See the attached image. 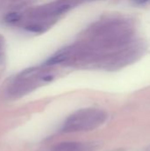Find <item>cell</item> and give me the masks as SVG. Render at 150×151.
<instances>
[{
	"instance_id": "obj_1",
	"label": "cell",
	"mask_w": 150,
	"mask_h": 151,
	"mask_svg": "<svg viewBox=\"0 0 150 151\" xmlns=\"http://www.w3.org/2000/svg\"><path fill=\"white\" fill-rule=\"evenodd\" d=\"M108 119V114L100 109L85 108L72 113L64 122V133L88 132L101 127Z\"/></svg>"
},
{
	"instance_id": "obj_2",
	"label": "cell",
	"mask_w": 150,
	"mask_h": 151,
	"mask_svg": "<svg viewBox=\"0 0 150 151\" xmlns=\"http://www.w3.org/2000/svg\"><path fill=\"white\" fill-rule=\"evenodd\" d=\"M52 151H94L93 146L86 142H68L57 144Z\"/></svg>"
},
{
	"instance_id": "obj_3",
	"label": "cell",
	"mask_w": 150,
	"mask_h": 151,
	"mask_svg": "<svg viewBox=\"0 0 150 151\" xmlns=\"http://www.w3.org/2000/svg\"><path fill=\"white\" fill-rule=\"evenodd\" d=\"M65 59H66V56L65 54H61V55H57V56H55V57H52V58H49L46 61L45 64L48 65H57V64H59V63L64 62Z\"/></svg>"
},
{
	"instance_id": "obj_4",
	"label": "cell",
	"mask_w": 150,
	"mask_h": 151,
	"mask_svg": "<svg viewBox=\"0 0 150 151\" xmlns=\"http://www.w3.org/2000/svg\"><path fill=\"white\" fill-rule=\"evenodd\" d=\"M20 18H21V14L19 12H10L4 17L5 20L9 23H15V22L19 21L20 19Z\"/></svg>"
},
{
	"instance_id": "obj_5",
	"label": "cell",
	"mask_w": 150,
	"mask_h": 151,
	"mask_svg": "<svg viewBox=\"0 0 150 151\" xmlns=\"http://www.w3.org/2000/svg\"><path fill=\"white\" fill-rule=\"evenodd\" d=\"M150 0H134V3L137 4H144L148 2H149Z\"/></svg>"
}]
</instances>
